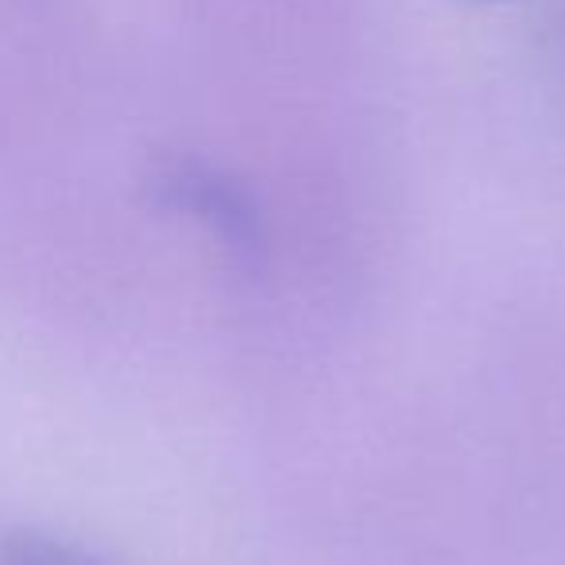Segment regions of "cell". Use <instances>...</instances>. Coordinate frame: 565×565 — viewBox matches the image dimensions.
<instances>
[{"mask_svg": "<svg viewBox=\"0 0 565 565\" xmlns=\"http://www.w3.org/2000/svg\"><path fill=\"white\" fill-rule=\"evenodd\" d=\"M159 198L171 210L190 213L202 225H210L233 252H256L259 244L256 205H252V198L228 174L202 163L167 167L163 179H159Z\"/></svg>", "mask_w": 565, "mask_h": 565, "instance_id": "6da1fadb", "label": "cell"}, {"mask_svg": "<svg viewBox=\"0 0 565 565\" xmlns=\"http://www.w3.org/2000/svg\"><path fill=\"white\" fill-rule=\"evenodd\" d=\"M0 565H109L94 550L47 531H17L0 542Z\"/></svg>", "mask_w": 565, "mask_h": 565, "instance_id": "7a4b0ae2", "label": "cell"}, {"mask_svg": "<svg viewBox=\"0 0 565 565\" xmlns=\"http://www.w3.org/2000/svg\"><path fill=\"white\" fill-rule=\"evenodd\" d=\"M465 4H503V0H465Z\"/></svg>", "mask_w": 565, "mask_h": 565, "instance_id": "3957f363", "label": "cell"}]
</instances>
